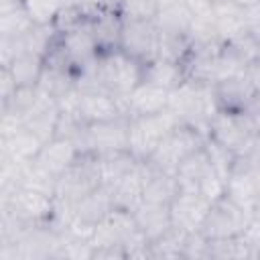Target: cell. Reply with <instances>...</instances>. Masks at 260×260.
<instances>
[{"label":"cell","instance_id":"obj_18","mask_svg":"<svg viewBox=\"0 0 260 260\" xmlns=\"http://www.w3.org/2000/svg\"><path fill=\"white\" fill-rule=\"evenodd\" d=\"M138 167H140V175H142L144 201L171 205V201H173L175 195L179 193V185H177L175 175H169V173L156 169V167L150 165L148 160L138 162Z\"/></svg>","mask_w":260,"mask_h":260},{"label":"cell","instance_id":"obj_28","mask_svg":"<svg viewBox=\"0 0 260 260\" xmlns=\"http://www.w3.org/2000/svg\"><path fill=\"white\" fill-rule=\"evenodd\" d=\"M6 69L10 71L16 87H35L45 69V57L37 53H26L12 59L6 65Z\"/></svg>","mask_w":260,"mask_h":260},{"label":"cell","instance_id":"obj_36","mask_svg":"<svg viewBox=\"0 0 260 260\" xmlns=\"http://www.w3.org/2000/svg\"><path fill=\"white\" fill-rule=\"evenodd\" d=\"M244 114L250 118V122L254 124V128L260 132V93H256V98L244 108Z\"/></svg>","mask_w":260,"mask_h":260},{"label":"cell","instance_id":"obj_34","mask_svg":"<svg viewBox=\"0 0 260 260\" xmlns=\"http://www.w3.org/2000/svg\"><path fill=\"white\" fill-rule=\"evenodd\" d=\"M183 258H189V260L211 258V254H209V240L205 238V234L201 230L187 234V240H185V246H183Z\"/></svg>","mask_w":260,"mask_h":260},{"label":"cell","instance_id":"obj_11","mask_svg":"<svg viewBox=\"0 0 260 260\" xmlns=\"http://www.w3.org/2000/svg\"><path fill=\"white\" fill-rule=\"evenodd\" d=\"M120 49L140 63L154 59L158 55V30L154 20H124Z\"/></svg>","mask_w":260,"mask_h":260},{"label":"cell","instance_id":"obj_6","mask_svg":"<svg viewBox=\"0 0 260 260\" xmlns=\"http://www.w3.org/2000/svg\"><path fill=\"white\" fill-rule=\"evenodd\" d=\"M205 142V134L199 132L193 126L187 124H177L156 146V150L152 152V156L148 158L150 165H154L156 169L175 175L179 165L191 156L193 152H197L199 148H203Z\"/></svg>","mask_w":260,"mask_h":260},{"label":"cell","instance_id":"obj_33","mask_svg":"<svg viewBox=\"0 0 260 260\" xmlns=\"http://www.w3.org/2000/svg\"><path fill=\"white\" fill-rule=\"evenodd\" d=\"M24 6L35 24H53L65 8V0H24Z\"/></svg>","mask_w":260,"mask_h":260},{"label":"cell","instance_id":"obj_27","mask_svg":"<svg viewBox=\"0 0 260 260\" xmlns=\"http://www.w3.org/2000/svg\"><path fill=\"white\" fill-rule=\"evenodd\" d=\"M0 26H2V39H12L18 35H24L35 26L24 0H4L2 2V16H0Z\"/></svg>","mask_w":260,"mask_h":260},{"label":"cell","instance_id":"obj_2","mask_svg":"<svg viewBox=\"0 0 260 260\" xmlns=\"http://www.w3.org/2000/svg\"><path fill=\"white\" fill-rule=\"evenodd\" d=\"M142 81V63L122 49L100 53L95 59V83L102 89L112 91L116 98L124 100Z\"/></svg>","mask_w":260,"mask_h":260},{"label":"cell","instance_id":"obj_30","mask_svg":"<svg viewBox=\"0 0 260 260\" xmlns=\"http://www.w3.org/2000/svg\"><path fill=\"white\" fill-rule=\"evenodd\" d=\"M187 240V232L177 225H171L165 234L150 242L152 258H183V246Z\"/></svg>","mask_w":260,"mask_h":260},{"label":"cell","instance_id":"obj_7","mask_svg":"<svg viewBox=\"0 0 260 260\" xmlns=\"http://www.w3.org/2000/svg\"><path fill=\"white\" fill-rule=\"evenodd\" d=\"M4 213L22 225H41L53 221L55 199L28 187H4Z\"/></svg>","mask_w":260,"mask_h":260},{"label":"cell","instance_id":"obj_4","mask_svg":"<svg viewBox=\"0 0 260 260\" xmlns=\"http://www.w3.org/2000/svg\"><path fill=\"white\" fill-rule=\"evenodd\" d=\"M175 179H177L179 191L199 193L209 201H217L221 195H225V183L213 169L203 148H199L179 165Z\"/></svg>","mask_w":260,"mask_h":260},{"label":"cell","instance_id":"obj_17","mask_svg":"<svg viewBox=\"0 0 260 260\" xmlns=\"http://www.w3.org/2000/svg\"><path fill=\"white\" fill-rule=\"evenodd\" d=\"M169 95L171 91L154 85L150 81H140L130 95L126 98V112L128 118L134 116H150V114H158L165 112L169 108Z\"/></svg>","mask_w":260,"mask_h":260},{"label":"cell","instance_id":"obj_31","mask_svg":"<svg viewBox=\"0 0 260 260\" xmlns=\"http://www.w3.org/2000/svg\"><path fill=\"white\" fill-rule=\"evenodd\" d=\"M203 150L207 152V156H209L213 169L217 171V175H219V177L223 179V183H225L228 177H230V173H232V169H234V165H236V154H234L230 148H225V146H221L219 142H215L211 136H205Z\"/></svg>","mask_w":260,"mask_h":260},{"label":"cell","instance_id":"obj_16","mask_svg":"<svg viewBox=\"0 0 260 260\" xmlns=\"http://www.w3.org/2000/svg\"><path fill=\"white\" fill-rule=\"evenodd\" d=\"M211 8L215 16L217 39L221 45L248 32L246 6H242L236 0H211Z\"/></svg>","mask_w":260,"mask_h":260},{"label":"cell","instance_id":"obj_22","mask_svg":"<svg viewBox=\"0 0 260 260\" xmlns=\"http://www.w3.org/2000/svg\"><path fill=\"white\" fill-rule=\"evenodd\" d=\"M134 219H136L138 230L144 234V238L148 242H152L173 225V221H171V205L142 201L140 207L134 211Z\"/></svg>","mask_w":260,"mask_h":260},{"label":"cell","instance_id":"obj_39","mask_svg":"<svg viewBox=\"0 0 260 260\" xmlns=\"http://www.w3.org/2000/svg\"><path fill=\"white\" fill-rule=\"evenodd\" d=\"M238 160V158H236ZM238 162H242V160H238ZM244 165V162H242ZM248 171H250V175H252V181H254V187H256V193H258V199H260V162L258 165H244Z\"/></svg>","mask_w":260,"mask_h":260},{"label":"cell","instance_id":"obj_23","mask_svg":"<svg viewBox=\"0 0 260 260\" xmlns=\"http://www.w3.org/2000/svg\"><path fill=\"white\" fill-rule=\"evenodd\" d=\"M122 24L124 20L116 10H100L98 16L91 18V32L95 37L100 53L120 49Z\"/></svg>","mask_w":260,"mask_h":260},{"label":"cell","instance_id":"obj_41","mask_svg":"<svg viewBox=\"0 0 260 260\" xmlns=\"http://www.w3.org/2000/svg\"><path fill=\"white\" fill-rule=\"evenodd\" d=\"M256 258H260V240L256 242Z\"/></svg>","mask_w":260,"mask_h":260},{"label":"cell","instance_id":"obj_15","mask_svg":"<svg viewBox=\"0 0 260 260\" xmlns=\"http://www.w3.org/2000/svg\"><path fill=\"white\" fill-rule=\"evenodd\" d=\"M213 91L219 110H228V112H244V108L256 98V93H260L252 83L248 71L215 83Z\"/></svg>","mask_w":260,"mask_h":260},{"label":"cell","instance_id":"obj_24","mask_svg":"<svg viewBox=\"0 0 260 260\" xmlns=\"http://www.w3.org/2000/svg\"><path fill=\"white\" fill-rule=\"evenodd\" d=\"M185 65L167 61L160 57H154L146 63H142V81H150L154 85H160L169 91H173L183 79H185Z\"/></svg>","mask_w":260,"mask_h":260},{"label":"cell","instance_id":"obj_38","mask_svg":"<svg viewBox=\"0 0 260 260\" xmlns=\"http://www.w3.org/2000/svg\"><path fill=\"white\" fill-rule=\"evenodd\" d=\"M248 75H250L252 83L256 85V89L260 91V57H256V59L250 63V67H248Z\"/></svg>","mask_w":260,"mask_h":260},{"label":"cell","instance_id":"obj_32","mask_svg":"<svg viewBox=\"0 0 260 260\" xmlns=\"http://www.w3.org/2000/svg\"><path fill=\"white\" fill-rule=\"evenodd\" d=\"M160 10V0H122L118 14L122 20H154Z\"/></svg>","mask_w":260,"mask_h":260},{"label":"cell","instance_id":"obj_9","mask_svg":"<svg viewBox=\"0 0 260 260\" xmlns=\"http://www.w3.org/2000/svg\"><path fill=\"white\" fill-rule=\"evenodd\" d=\"M256 134L258 130L244 112H228V110H217V114L209 122V132H207V136H211L221 146L230 148L236 156H242L250 148Z\"/></svg>","mask_w":260,"mask_h":260},{"label":"cell","instance_id":"obj_26","mask_svg":"<svg viewBox=\"0 0 260 260\" xmlns=\"http://www.w3.org/2000/svg\"><path fill=\"white\" fill-rule=\"evenodd\" d=\"M144 201V191H142V175H140V167H136L134 171H130L114 189H112V203L118 209L130 211L134 213L140 203Z\"/></svg>","mask_w":260,"mask_h":260},{"label":"cell","instance_id":"obj_20","mask_svg":"<svg viewBox=\"0 0 260 260\" xmlns=\"http://www.w3.org/2000/svg\"><path fill=\"white\" fill-rule=\"evenodd\" d=\"M81 152L77 150L75 142L71 138H63V136H55L49 142L43 144L41 152L37 154V162L49 171L53 177H59L65 173V169L71 167V162L79 156Z\"/></svg>","mask_w":260,"mask_h":260},{"label":"cell","instance_id":"obj_40","mask_svg":"<svg viewBox=\"0 0 260 260\" xmlns=\"http://www.w3.org/2000/svg\"><path fill=\"white\" fill-rule=\"evenodd\" d=\"M236 2H240L242 6H246V8H248V6H250V4H254L256 0H236Z\"/></svg>","mask_w":260,"mask_h":260},{"label":"cell","instance_id":"obj_19","mask_svg":"<svg viewBox=\"0 0 260 260\" xmlns=\"http://www.w3.org/2000/svg\"><path fill=\"white\" fill-rule=\"evenodd\" d=\"M43 140L28 130L24 124L14 130L8 136H2V160L14 162V165H24L30 162L32 158H37V154L43 148Z\"/></svg>","mask_w":260,"mask_h":260},{"label":"cell","instance_id":"obj_14","mask_svg":"<svg viewBox=\"0 0 260 260\" xmlns=\"http://www.w3.org/2000/svg\"><path fill=\"white\" fill-rule=\"evenodd\" d=\"M213 201L199 193H189V191H179L175 199L171 201V221L173 225L181 228L183 232H197L201 230Z\"/></svg>","mask_w":260,"mask_h":260},{"label":"cell","instance_id":"obj_12","mask_svg":"<svg viewBox=\"0 0 260 260\" xmlns=\"http://www.w3.org/2000/svg\"><path fill=\"white\" fill-rule=\"evenodd\" d=\"M79 116L85 124L108 122L120 116H128L126 102L102 87L79 89Z\"/></svg>","mask_w":260,"mask_h":260},{"label":"cell","instance_id":"obj_5","mask_svg":"<svg viewBox=\"0 0 260 260\" xmlns=\"http://www.w3.org/2000/svg\"><path fill=\"white\" fill-rule=\"evenodd\" d=\"M128 116H120L108 122L83 124L79 132L73 136V142L81 154H106L116 150H128Z\"/></svg>","mask_w":260,"mask_h":260},{"label":"cell","instance_id":"obj_8","mask_svg":"<svg viewBox=\"0 0 260 260\" xmlns=\"http://www.w3.org/2000/svg\"><path fill=\"white\" fill-rule=\"evenodd\" d=\"M252 211L232 201L228 195H221L217 201H213L201 232L207 240H223V238H236L244 236L250 228Z\"/></svg>","mask_w":260,"mask_h":260},{"label":"cell","instance_id":"obj_25","mask_svg":"<svg viewBox=\"0 0 260 260\" xmlns=\"http://www.w3.org/2000/svg\"><path fill=\"white\" fill-rule=\"evenodd\" d=\"M100 171H102V185L110 191L130 173L138 167V160L132 156L130 150H116L100 154Z\"/></svg>","mask_w":260,"mask_h":260},{"label":"cell","instance_id":"obj_3","mask_svg":"<svg viewBox=\"0 0 260 260\" xmlns=\"http://www.w3.org/2000/svg\"><path fill=\"white\" fill-rule=\"evenodd\" d=\"M179 124L175 114L167 108L165 112L150 116H134L128 124V150L138 162H144L152 156L160 140Z\"/></svg>","mask_w":260,"mask_h":260},{"label":"cell","instance_id":"obj_13","mask_svg":"<svg viewBox=\"0 0 260 260\" xmlns=\"http://www.w3.org/2000/svg\"><path fill=\"white\" fill-rule=\"evenodd\" d=\"M67 63L77 71L79 67L87 65L89 61H93L100 55L95 37L91 32V20H85L81 24H77L75 28H69L61 35V43H59Z\"/></svg>","mask_w":260,"mask_h":260},{"label":"cell","instance_id":"obj_1","mask_svg":"<svg viewBox=\"0 0 260 260\" xmlns=\"http://www.w3.org/2000/svg\"><path fill=\"white\" fill-rule=\"evenodd\" d=\"M169 110L175 114L179 124L197 128L207 136L209 122L217 114L219 106L215 100L213 85L185 77L169 95Z\"/></svg>","mask_w":260,"mask_h":260},{"label":"cell","instance_id":"obj_10","mask_svg":"<svg viewBox=\"0 0 260 260\" xmlns=\"http://www.w3.org/2000/svg\"><path fill=\"white\" fill-rule=\"evenodd\" d=\"M114 207L112 203V191L108 187H98L95 191H91L89 195H85L83 199H79L73 207V217L67 225V230L79 238H91L93 228L98 225V221Z\"/></svg>","mask_w":260,"mask_h":260},{"label":"cell","instance_id":"obj_35","mask_svg":"<svg viewBox=\"0 0 260 260\" xmlns=\"http://www.w3.org/2000/svg\"><path fill=\"white\" fill-rule=\"evenodd\" d=\"M254 246H256V242L260 240V199L256 201V205L252 207V221H250V228H248V232L244 234Z\"/></svg>","mask_w":260,"mask_h":260},{"label":"cell","instance_id":"obj_29","mask_svg":"<svg viewBox=\"0 0 260 260\" xmlns=\"http://www.w3.org/2000/svg\"><path fill=\"white\" fill-rule=\"evenodd\" d=\"M209 254L217 260H244L256 258V246L246 236L223 238V240H209Z\"/></svg>","mask_w":260,"mask_h":260},{"label":"cell","instance_id":"obj_37","mask_svg":"<svg viewBox=\"0 0 260 260\" xmlns=\"http://www.w3.org/2000/svg\"><path fill=\"white\" fill-rule=\"evenodd\" d=\"M246 18H248V26L260 22V0H256L254 4H250L246 8Z\"/></svg>","mask_w":260,"mask_h":260},{"label":"cell","instance_id":"obj_21","mask_svg":"<svg viewBox=\"0 0 260 260\" xmlns=\"http://www.w3.org/2000/svg\"><path fill=\"white\" fill-rule=\"evenodd\" d=\"M191 22H193V10H191L189 0L171 2L162 6L158 14L154 16L156 30L158 35H165V37H187L189 39Z\"/></svg>","mask_w":260,"mask_h":260}]
</instances>
